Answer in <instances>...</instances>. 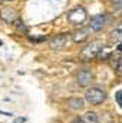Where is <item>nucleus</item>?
Masks as SVG:
<instances>
[{
  "label": "nucleus",
  "mask_w": 122,
  "mask_h": 123,
  "mask_svg": "<svg viewBox=\"0 0 122 123\" xmlns=\"http://www.w3.org/2000/svg\"><path fill=\"white\" fill-rule=\"evenodd\" d=\"M116 10H122V0H111Z\"/></svg>",
  "instance_id": "nucleus-14"
},
{
  "label": "nucleus",
  "mask_w": 122,
  "mask_h": 123,
  "mask_svg": "<svg viewBox=\"0 0 122 123\" xmlns=\"http://www.w3.org/2000/svg\"><path fill=\"white\" fill-rule=\"evenodd\" d=\"M115 99H116V103L119 105V107H122V90H118V92H116Z\"/></svg>",
  "instance_id": "nucleus-13"
},
{
  "label": "nucleus",
  "mask_w": 122,
  "mask_h": 123,
  "mask_svg": "<svg viewBox=\"0 0 122 123\" xmlns=\"http://www.w3.org/2000/svg\"><path fill=\"white\" fill-rule=\"evenodd\" d=\"M1 44H3V42H1V40H0V46H1Z\"/></svg>",
  "instance_id": "nucleus-19"
},
{
  "label": "nucleus",
  "mask_w": 122,
  "mask_h": 123,
  "mask_svg": "<svg viewBox=\"0 0 122 123\" xmlns=\"http://www.w3.org/2000/svg\"><path fill=\"white\" fill-rule=\"evenodd\" d=\"M106 23H108V17L105 14H95L91 17L89 29H91V31H99L106 26Z\"/></svg>",
  "instance_id": "nucleus-4"
},
{
  "label": "nucleus",
  "mask_w": 122,
  "mask_h": 123,
  "mask_svg": "<svg viewBox=\"0 0 122 123\" xmlns=\"http://www.w3.org/2000/svg\"><path fill=\"white\" fill-rule=\"evenodd\" d=\"M105 97H106V93L103 92L102 89H99V87H91L85 93V99L91 105H99V103H102L105 100Z\"/></svg>",
  "instance_id": "nucleus-2"
},
{
  "label": "nucleus",
  "mask_w": 122,
  "mask_h": 123,
  "mask_svg": "<svg viewBox=\"0 0 122 123\" xmlns=\"http://www.w3.org/2000/svg\"><path fill=\"white\" fill-rule=\"evenodd\" d=\"M86 20V10L83 7H76L68 13V22L73 26H79Z\"/></svg>",
  "instance_id": "nucleus-3"
},
{
  "label": "nucleus",
  "mask_w": 122,
  "mask_h": 123,
  "mask_svg": "<svg viewBox=\"0 0 122 123\" xmlns=\"http://www.w3.org/2000/svg\"><path fill=\"white\" fill-rule=\"evenodd\" d=\"M118 50H119V52H122V40H121V44L118 46Z\"/></svg>",
  "instance_id": "nucleus-17"
},
{
  "label": "nucleus",
  "mask_w": 122,
  "mask_h": 123,
  "mask_svg": "<svg viewBox=\"0 0 122 123\" xmlns=\"http://www.w3.org/2000/svg\"><path fill=\"white\" fill-rule=\"evenodd\" d=\"M109 39H111V42H112V43H116V42H121V40H122V23H121V25H118L114 30L111 31Z\"/></svg>",
  "instance_id": "nucleus-10"
},
{
  "label": "nucleus",
  "mask_w": 122,
  "mask_h": 123,
  "mask_svg": "<svg viewBox=\"0 0 122 123\" xmlns=\"http://www.w3.org/2000/svg\"><path fill=\"white\" fill-rule=\"evenodd\" d=\"M92 79V73L88 69H81L78 76H76V80H78V85L79 86H86Z\"/></svg>",
  "instance_id": "nucleus-7"
},
{
  "label": "nucleus",
  "mask_w": 122,
  "mask_h": 123,
  "mask_svg": "<svg viewBox=\"0 0 122 123\" xmlns=\"http://www.w3.org/2000/svg\"><path fill=\"white\" fill-rule=\"evenodd\" d=\"M68 106L72 110H82L83 109V99H81V97H70V99H68Z\"/></svg>",
  "instance_id": "nucleus-9"
},
{
  "label": "nucleus",
  "mask_w": 122,
  "mask_h": 123,
  "mask_svg": "<svg viewBox=\"0 0 122 123\" xmlns=\"http://www.w3.org/2000/svg\"><path fill=\"white\" fill-rule=\"evenodd\" d=\"M83 122L85 123H98L99 122V117L95 112H88L85 116H83Z\"/></svg>",
  "instance_id": "nucleus-11"
},
{
  "label": "nucleus",
  "mask_w": 122,
  "mask_h": 123,
  "mask_svg": "<svg viewBox=\"0 0 122 123\" xmlns=\"http://www.w3.org/2000/svg\"><path fill=\"white\" fill-rule=\"evenodd\" d=\"M0 17L6 23H13V22H16L17 14H16V10L14 9H12V7H3L0 10Z\"/></svg>",
  "instance_id": "nucleus-6"
},
{
  "label": "nucleus",
  "mask_w": 122,
  "mask_h": 123,
  "mask_svg": "<svg viewBox=\"0 0 122 123\" xmlns=\"http://www.w3.org/2000/svg\"><path fill=\"white\" fill-rule=\"evenodd\" d=\"M103 42L96 39V40H92L91 43H88L79 53V59L83 62H88V60H92L95 57L99 56V53L103 50Z\"/></svg>",
  "instance_id": "nucleus-1"
},
{
  "label": "nucleus",
  "mask_w": 122,
  "mask_h": 123,
  "mask_svg": "<svg viewBox=\"0 0 122 123\" xmlns=\"http://www.w3.org/2000/svg\"><path fill=\"white\" fill-rule=\"evenodd\" d=\"M89 33H91V29H89V27H86V29H81L79 31L73 33L72 39H73V42H76V43H81V42H83V40H86V39H88Z\"/></svg>",
  "instance_id": "nucleus-8"
},
{
  "label": "nucleus",
  "mask_w": 122,
  "mask_h": 123,
  "mask_svg": "<svg viewBox=\"0 0 122 123\" xmlns=\"http://www.w3.org/2000/svg\"><path fill=\"white\" fill-rule=\"evenodd\" d=\"M68 40H69V34H58V36H55L49 40V46L53 50H61L66 46Z\"/></svg>",
  "instance_id": "nucleus-5"
},
{
  "label": "nucleus",
  "mask_w": 122,
  "mask_h": 123,
  "mask_svg": "<svg viewBox=\"0 0 122 123\" xmlns=\"http://www.w3.org/2000/svg\"><path fill=\"white\" fill-rule=\"evenodd\" d=\"M3 1H10V0H0V3H3Z\"/></svg>",
  "instance_id": "nucleus-18"
},
{
  "label": "nucleus",
  "mask_w": 122,
  "mask_h": 123,
  "mask_svg": "<svg viewBox=\"0 0 122 123\" xmlns=\"http://www.w3.org/2000/svg\"><path fill=\"white\" fill-rule=\"evenodd\" d=\"M70 123H85V122H83V119H81V117H76L75 120H72Z\"/></svg>",
  "instance_id": "nucleus-16"
},
{
  "label": "nucleus",
  "mask_w": 122,
  "mask_h": 123,
  "mask_svg": "<svg viewBox=\"0 0 122 123\" xmlns=\"http://www.w3.org/2000/svg\"><path fill=\"white\" fill-rule=\"evenodd\" d=\"M16 27H17V30H19V31H23V33H26V26H25V23H23V22L17 20V22H16Z\"/></svg>",
  "instance_id": "nucleus-12"
},
{
  "label": "nucleus",
  "mask_w": 122,
  "mask_h": 123,
  "mask_svg": "<svg viewBox=\"0 0 122 123\" xmlns=\"http://www.w3.org/2000/svg\"><path fill=\"white\" fill-rule=\"evenodd\" d=\"M116 70H118V73L122 76V57H119L118 62H116Z\"/></svg>",
  "instance_id": "nucleus-15"
}]
</instances>
